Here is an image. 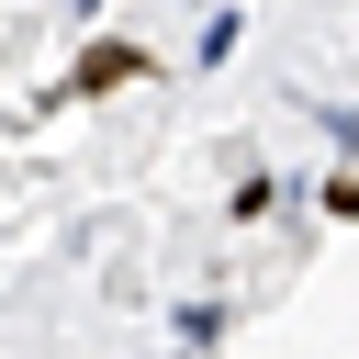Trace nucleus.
I'll use <instances>...</instances> for the list:
<instances>
[{"mask_svg": "<svg viewBox=\"0 0 359 359\" xmlns=\"http://www.w3.org/2000/svg\"><path fill=\"white\" fill-rule=\"evenodd\" d=\"M135 79H146V45H123V34H112V45H90V56L67 67V90H79V101H112V90H135Z\"/></svg>", "mask_w": 359, "mask_h": 359, "instance_id": "nucleus-1", "label": "nucleus"}]
</instances>
